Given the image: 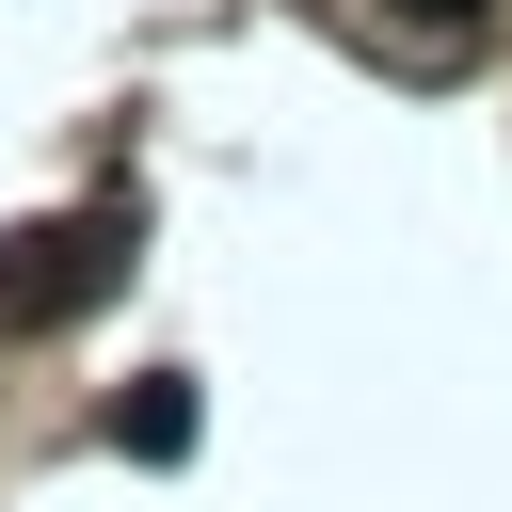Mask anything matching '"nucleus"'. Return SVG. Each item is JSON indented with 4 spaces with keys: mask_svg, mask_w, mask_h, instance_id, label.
Wrapping results in <instances>:
<instances>
[{
    "mask_svg": "<svg viewBox=\"0 0 512 512\" xmlns=\"http://www.w3.org/2000/svg\"><path fill=\"white\" fill-rule=\"evenodd\" d=\"M112 272H128V208L16 224V240H0V336H64L80 304H112Z\"/></svg>",
    "mask_w": 512,
    "mask_h": 512,
    "instance_id": "1",
    "label": "nucleus"
},
{
    "mask_svg": "<svg viewBox=\"0 0 512 512\" xmlns=\"http://www.w3.org/2000/svg\"><path fill=\"white\" fill-rule=\"evenodd\" d=\"M192 432H208V400H192V384H176V368H144V384H128V400H112V448H128V464H176V448H192Z\"/></svg>",
    "mask_w": 512,
    "mask_h": 512,
    "instance_id": "2",
    "label": "nucleus"
},
{
    "mask_svg": "<svg viewBox=\"0 0 512 512\" xmlns=\"http://www.w3.org/2000/svg\"><path fill=\"white\" fill-rule=\"evenodd\" d=\"M384 16H400V32H464L480 0H384Z\"/></svg>",
    "mask_w": 512,
    "mask_h": 512,
    "instance_id": "3",
    "label": "nucleus"
}]
</instances>
